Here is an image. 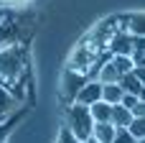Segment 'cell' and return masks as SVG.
<instances>
[{"label": "cell", "mask_w": 145, "mask_h": 143, "mask_svg": "<svg viewBox=\"0 0 145 143\" xmlns=\"http://www.w3.org/2000/svg\"><path fill=\"white\" fill-rule=\"evenodd\" d=\"M110 61L115 64V69L120 72V77H122L125 72H133V69H135V61H133L130 54H110Z\"/></svg>", "instance_id": "cell-12"}, {"label": "cell", "mask_w": 145, "mask_h": 143, "mask_svg": "<svg viewBox=\"0 0 145 143\" xmlns=\"http://www.w3.org/2000/svg\"><path fill=\"white\" fill-rule=\"evenodd\" d=\"M133 115L135 118H145V100H138V105L133 107Z\"/></svg>", "instance_id": "cell-18"}, {"label": "cell", "mask_w": 145, "mask_h": 143, "mask_svg": "<svg viewBox=\"0 0 145 143\" xmlns=\"http://www.w3.org/2000/svg\"><path fill=\"white\" fill-rule=\"evenodd\" d=\"M127 31L133 36H145V15H127Z\"/></svg>", "instance_id": "cell-14"}, {"label": "cell", "mask_w": 145, "mask_h": 143, "mask_svg": "<svg viewBox=\"0 0 145 143\" xmlns=\"http://www.w3.org/2000/svg\"><path fill=\"white\" fill-rule=\"evenodd\" d=\"M15 107H18V97H15L10 90H5V87L0 84V120H3L5 115H10Z\"/></svg>", "instance_id": "cell-9"}, {"label": "cell", "mask_w": 145, "mask_h": 143, "mask_svg": "<svg viewBox=\"0 0 145 143\" xmlns=\"http://www.w3.org/2000/svg\"><path fill=\"white\" fill-rule=\"evenodd\" d=\"M97 100H102V82L99 79H94V82H84V87L76 92V97H74V102H79V105H94Z\"/></svg>", "instance_id": "cell-3"}, {"label": "cell", "mask_w": 145, "mask_h": 143, "mask_svg": "<svg viewBox=\"0 0 145 143\" xmlns=\"http://www.w3.org/2000/svg\"><path fill=\"white\" fill-rule=\"evenodd\" d=\"M127 130L140 141V138H145V118H133V123L127 125Z\"/></svg>", "instance_id": "cell-15"}, {"label": "cell", "mask_w": 145, "mask_h": 143, "mask_svg": "<svg viewBox=\"0 0 145 143\" xmlns=\"http://www.w3.org/2000/svg\"><path fill=\"white\" fill-rule=\"evenodd\" d=\"M84 87V72H76V69H69L66 72V79H64V95L74 102L76 92Z\"/></svg>", "instance_id": "cell-5"}, {"label": "cell", "mask_w": 145, "mask_h": 143, "mask_svg": "<svg viewBox=\"0 0 145 143\" xmlns=\"http://www.w3.org/2000/svg\"><path fill=\"white\" fill-rule=\"evenodd\" d=\"M112 143H138V138H135L127 128H117V133H115Z\"/></svg>", "instance_id": "cell-16"}, {"label": "cell", "mask_w": 145, "mask_h": 143, "mask_svg": "<svg viewBox=\"0 0 145 143\" xmlns=\"http://www.w3.org/2000/svg\"><path fill=\"white\" fill-rule=\"evenodd\" d=\"M97 79L102 82V84H107V82H120V72L115 69V64L107 59L102 67H99V74H97Z\"/></svg>", "instance_id": "cell-13"}, {"label": "cell", "mask_w": 145, "mask_h": 143, "mask_svg": "<svg viewBox=\"0 0 145 143\" xmlns=\"http://www.w3.org/2000/svg\"><path fill=\"white\" fill-rule=\"evenodd\" d=\"M82 143H102V141H97V138H94V136H89V138H87V141H82Z\"/></svg>", "instance_id": "cell-19"}, {"label": "cell", "mask_w": 145, "mask_h": 143, "mask_svg": "<svg viewBox=\"0 0 145 143\" xmlns=\"http://www.w3.org/2000/svg\"><path fill=\"white\" fill-rule=\"evenodd\" d=\"M25 74V56L18 43H8L0 49V84L10 90L13 95L18 92V84L23 82Z\"/></svg>", "instance_id": "cell-1"}, {"label": "cell", "mask_w": 145, "mask_h": 143, "mask_svg": "<svg viewBox=\"0 0 145 143\" xmlns=\"http://www.w3.org/2000/svg\"><path fill=\"white\" fill-rule=\"evenodd\" d=\"M122 87H120V82H107V84H102V100L105 102H110V105H117V102H122Z\"/></svg>", "instance_id": "cell-10"}, {"label": "cell", "mask_w": 145, "mask_h": 143, "mask_svg": "<svg viewBox=\"0 0 145 143\" xmlns=\"http://www.w3.org/2000/svg\"><path fill=\"white\" fill-rule=\"evenodd\" d=\"M120 87H122V92H127V95H140L143 82H140V77H138L135 69H133V72H125V74L120 77Z\"/></svg>", "instance_id": "cell-8"}, {"label": "cell", "mask_w": 145, "mask_h": 143, "mask_svg": "<svg viewBox=\"0 0 145 143\" xmlns=\"http://www.w3.org/2000/svg\"><path fill=\"white\" fill-rule=\"evenodd\" d=\"M138 100H140L138 95H127V92L122 95V105H125V107H130V110H133V107L138 105Z\"/></svg>", "instance_id": "cell-17"}, {"label": "cell", "mask_w": 145, "mask_h": 143, "mask_svg": "<svg viewBox=\"0 0 145 143\" xmlns=\"http://www.w3.org/2000/svg\"><path fill=\"white\" fill-rule=\"evenodd\" d=\"M133 110L130 107H125L122 102H117V105H112V125L115 128H127L130 123H133Z\"/></svg>", "instance_id": "cell-6"}, {"label": "cell", "mask_w": 145, "mask_h": 143, "mask_svg": "<svg viewBox=\"0 0 145 143\" xmlns=\"http://www.w3.org/2000/svg\"><path fill=\"white\" fill-rule=\"evenodd\" d=\"M66 118H69V130L74 133V138H76L79 143L87 141V138L92 136L94 118H92V113H89V107H87V105H79V102H74V105L69 107Z\"/></svg>", "instance_id": "cell-2"}, {"label": "cell", "mask_w": 145, "mask_h": 143, "mask_svg": "<svg viewBox=\"0 0 145 143\" xmlns=\"http://www.w3.org/2000/svg\"><path fill=\"white\" fill-rule=\"evenodd\" d=\"M115 133H117V128L112 123H94V128H92V136L102 143H112Z\"/></svg>", "instance_id": "cell-11"}, {"label": "cell", "mask_w": 145, "mask_h": 143, "mask_svg": "<svg viewBox=\"0 0 145 143\" xmlns=\"http://www.w3.org/2000/svg\"><path fill=\"white\" fill-rule=\"evenodd\" d=\"M13 36H15V15L8 10H0V49L13 43Z\"/></svg>", "instance_id": "cell-4"}, {"label": "cell", "mask_w": 145, "mask_h": 143, "mask_svg": "<svg viewBox=\"0 0 145 143\" xmlns=\"http://www.w3.org/2000/svg\"><path fill=\"white\" fill-rule=\"evenodd\" d=\"M138 143H145V138H140V141H138Z\"/></svg>", "instance_id": "cell-21"}, {"label": "cell", "mask_w": 145, "mask_h": 143, "mask_svg": "<svg viewBox=\"0 0 145 143\" xmlns=\"http://www.w3.org/2000/svg\"><path fill=\"white\" fill-rule=\"evenodd\" d=\"M0 3H23V0H0Z\"/></svg>", "instance_id": "cell-20"}, {"label": "cell", "mask_w": 145, "mask_h": 143, "mask_svg": "<svg viewBox=\"0 0 145 143\" xmlns=\"http://www.w3.org/2000/svg\"><path fill=\"white\" fill-rule=\"evenodd\" d=\"M89 113H92L94 123H112V105L105 100H97L94 105H89Z\"/></svg>", "instance_id": "cell-7"}]
</instances>
